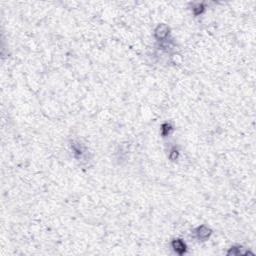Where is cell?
Instances as JSON below:
<instances>
[{"label": "cell", "mask_w": 256, "mask_h": 256, "mask_svg": "<svg viewBox=\"0 0 256 256\" xmlns=\"http://www.w3.org/2000/svg\"><path fill=\"white\" fill-rule=\"evenodd\" d=\"M192 10H193V13L195 15H199L204 11V5L202 3H198L196 5H194Z\"/></svg>", "instance_id": "obj_6"}, {"label": "cell", "mask_w": 256, "mask_h": 256, "mask_svg": "<svg viewBox=\"0 0 256 256\" xmlns=\"http://www.w3.org/2000/svg\"><path fill=\"white\" fill-rule=\"evenodd\" d=\"M172 130H173V128H172L171 124H169V123H164V124H162V126H161V133L164 137L169 135L170 133L172 132Z\"/></svg>", "instance_id": "obj_4"}, {"label": "cell", "mask_w": 256, "mask_h": 256, "mask_svg": "<svg viewBox=\"0 0 256 256\" xmlns=\"http://www.w3.org/2000/svg\"><path fill=\"white\" fill-rule=\"evenodd\" d=\"M171 246L174 250V252H176L179 255H182L186 252V244L184 243L183 240L181 239H174L171 242Z\"/></svg>", "instance_id": "obj_3"}, {"label": "cell", "mask_w": 256, "mask_h": 256, "mask_svg": "<svg viewBox=\"0 0 256 256\" xmlns=\"http://www.w3.org/2000/svg\"><path fill=\"white\" fill-rule=\"evenodd\" d=\"M169 34V27L166 24H159L154 30V36L157 40H164Z\"/></svg>", "instance_id": "obj_2"}, {"label": "cell", "mask_w": 256, "mask_h": 256, "mask_svg": "<svg viewBox=\"0 0 256 256\" xmlns=\"http://www.w3.org/2000/svg\"><path fill=\"white\" fill-rule=\"evenodd\" d=\"M194 234H195V237L198 240H200V241H206V240L211 236L212 231L210 228H208L205 225H201V226H198L194 230Z\"/></svg>", "instance_id": "obj_1"}, {"label": "cell", "mask_w": 256, "mask_h": 256, "mask_svg": "<svg viewBox=\"0 0 256 256\" xmlns=\"http://www.w3.org/2000/svg\"><path fill=\"white\" fill-rule=\"evenodd\" d=\"M242 247L241 246H233L230 248V250L228 251V254L229 255H240V254H246L245 252L242 251Z\"/></svg>", "instance_id": "obj_5"}, {"label": "cell", "mask_w": 256, "mask_h": 256, "mask_svg": "<svg viewBox=\"0 0 256 256\" xmlns=\"http://www.w3.org/2000/svg\"><path fill=\"white\" fill-rule=\"evenodd\" d=\"M178 156H179V152L176 148H173L171 149L170 153H169V158L171 161H176L178 159Z\"/></svg>", "instance_id": "obj_7"}]
</instances>
